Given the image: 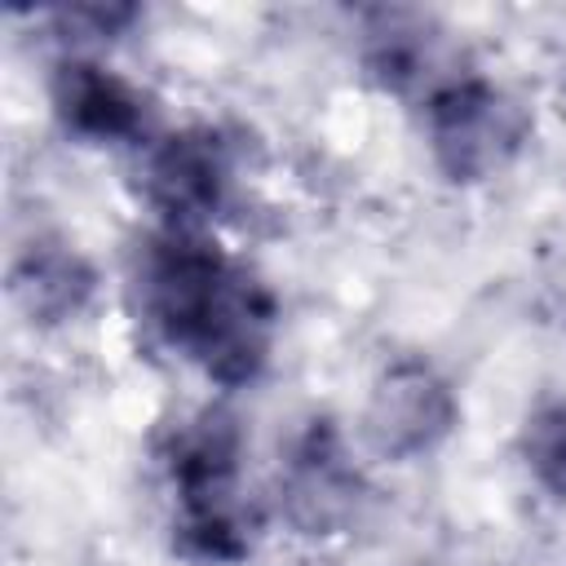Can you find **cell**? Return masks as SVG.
Segmentation results:
<instances>
[{"instance_id":"cell-2","label":"cell","mask_w":566,"mask_h":566,"mask_svg":"<svg viewBox=\"0 0 566 566\" xmlns=\"http://www.w3.org/2000/svg\"><path fill=\"white\" fill-rule=\"evenodd\" d=\"M172 491L181 504V544L208 562L243 557V509H239V433L221 416H203L181 429L172 460Z\"/></svg>"},{"instance_id":"cell-4","label":"cell","mask_w":566,"mask_h":566,"mask_svg":"<svg viewBox=\"0 0 566 566\" xmlns=\"http://www.w3.org/2000/svg\"><path fill=\"white\" fill-rule=\"evenodd\" d=\"M455 424V398L424 358H398L367 398V438L380 455L407 460L429 451Z\"/></svg>"},{"instance_id":"cell-5","label":"cell","mask_w":566,"mask_h":566,"mask_svg":"<svg viewBox=\"0 0 566 566\" xmlns=\"http://www.w3.org/2000/svg\"><path fill=\"white\" fill-rule=\"evenodd\" d=\"M230 177L234 168L226 142L212 128H186L150 150L146 195L172 221V230H190L226 203Z\"/></svg>"},{"instance_id":"cell-8","label":"cell","mask_w":566,"mask_h":566,"mask_svg":"<svg viewBox=\"0 0 566 566\" xmlns=\"http://www.w3.org/2000/svg\"><path fill=\"white\" fill-rule=\"evenodd\" d=\"M13 292L22 296V305L53 323V318H71L88 292H93V270L62 243H40L22 256V265L13 270Z\"/></svg>"},{"instance_id":"cell-6","label":"cell","mask_w":566,"mask_h":566,"mask_svg":"<svg viewBox=\"0 0 566 566\" xmlns=\"http://www.w3.org/2000/svg\"><path fill=\"white\" fill-rule=\"evenodd\" d=\"M53 106L62 124L88 142H119L142 128V93L97 66V62H66L53 80Z\"/></svg>"},{"instance_id":"cell-9","label":"cell","mask_w":566,"mask_h":566,"mask_svg":"<svg viewBox=\"0 0 566 566\" xmlns=\"http://www.w3.org/2000/svg\"><path fill=\"white\" fill-rule=\"evenodd\" d=\"M522 455L535 482L566 500V398H548L526 416Z\"/></svg>"},{"instance_id":"cell-1","label":"cell","mask_w":566,"mask_h":566,"mask_svg":"<svg viewBox=\"0 0 566 566\" xmlns=\"http://www.w3.org/2000/svg\"><path fill=\"white\" fill-rule=\"evenodd\" d=\"M142 310L150 327L217 385H248L270 358L274 301L217 243L168 230L146 243Z\"/></svg>"},{"instance_id":"cell-3","label":"cell","mask_w":566,"mask_h":566,"mask_svg":"<svg viewBox=\"0 0 566 566\" xmlns=\"http://www.w3.org/2000/svg\"><path fill=\"white\" fill-rule=\"evenodd\" d=\"M429 146L451 181L495 177L526 137V115L486 80H447L424 102Z\"/></svg>"},{"instance_id":"cell-7","label":"cell","mask_w":566,"mask_h":566,"mask_svg":"<svg viewBox=\"0 0 566 566\" xmlns=\"http://www.w3.org/2000/svg\"><path fill=\"white\" fill-rule=\"evenodd\" d=\"M354 486L358 482H354L336 438L327 429H310L296 442L292 460H287V491H283V500H287L292 522L305 526L310 535L327 531L332 522H340L349 513Z\"/></svg>"}]
</instances>
